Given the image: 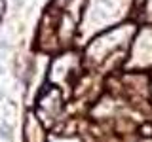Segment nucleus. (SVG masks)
<instances>
[{"label":"nucleus","instance_id":"obj_1","mask_svg":"<svg viewBox=\"0 0 152 142\" xmlns=\"http://www.w3.org/2000/svg\"><path fill=\"white\" fill-rule=\"evenodd\" d=\"M0 136L6 140H12V127L8 125V123H2L0 125Z\"/></svg>","mask_w":152,"mask_h":142},{"label":"nucleus","instance_id":"obj_2","mask_svg":"<svg viewBox=\"0 0 152 142\" xmlns=\"http://www.w3.org/2000/svg\"><path fill=\"white\" fill-rule=\"evenodd\" d=\"M23 2H25V0H15V4H17V6H23Z\"/></svg>","mask_w":152,"mask_h":142}]
</instances>
